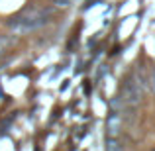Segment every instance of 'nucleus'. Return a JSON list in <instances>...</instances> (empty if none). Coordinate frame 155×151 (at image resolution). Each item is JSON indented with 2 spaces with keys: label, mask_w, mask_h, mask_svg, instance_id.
Wrapping results in <instances>:
<instances>
[{
  "label": "nucleus",
  "mask_w": 155,
  "mask_h": 151,
  "mask_svg": "<svg viewBox=\"0 0 155 151\" xmlns=\"http://www.w3.org/2000/svg\"><path fill=\"white\" fill-rule=\"evenodd\" d=\"M49 16H51V8L31 6V8H28V10H24L20 16L12 18L10 28L14 30V34H28V31H34V30H38V28L45 26Z\"/></svg>",
  "instance_id": "nucleus-1"
},
{
  "label": "nucleus",
  "mask_w": 155,
  "mask_h": 151,
  "mask_svg": "<svg viewBox=\"0 0 155 151\" xmlns=\"http://www.w3.org/2000/svg\"><path fill=\"white\" fill-rule=\"evenodd\" d=\"M140 98H141V90H140V87H137L134 80H128L126 83V87H124V104H130V106H136V104H140Z\"/></svg>",
  "instance_id": "nucleus-2"
},
{
  "label": "nucleus",
  "mask_w": 155,
  "mask_h": 151,
  "mask_svg": "<svg viewBox=\"0 0 155 151\" xmlns=\"http://www.w3.org/2000/svg\"><path fill=\"white\" fill-rule=\"evenodd\" d=\"M122 126H124L122 116L118 112H112L108 116V120H106V136L108 137H118L120 132H122Z\"/></svg>",
  "instance_id": "nucleus-3"
},
{
  "label": "nucleus",
  "mask_w": 155,
  "mask_h": 151,
  "mask_svg": "<svg viewBox=\"0 0 155 151\" xmlns=\"http://www.w3.org/2000/svg\"><path fill=\"white\" fill-rule=\"evenodd\" d=\"M106 151H122V145L118 141V137H108L106 141Z\"/></svg>",
  "instance_id": "nucleus-4"
},
{
  "label": "nucleus",
  "mask_w": 155,
  "mask_h": 151,
  "mask_svg": "<svg viewBox=\"0 0 155 151\" xmlns=\"http://www.w3.org/2000/svg\"><path fill=\"white\" fill-rule=\"evenodd\" d=\"M14 43V39L10 38V35H2L0 34V53H6V49Z\"/></svg>",
  "instance_id": "nucleus-5"
},
{
  "label": "nucleus",
  "mask_w": 155,
  "mask_h": 151,
  "mask_svg": "<svg viewBox=\"0 0 155 151\" xmlns=\"http://www.w3.org/2000/svg\"><path fill=\"white\" fill-rule=\"evenodd\" d=\"M71 2H73V0H55V4H57V6H69Z\"/></svg>",
  "instance_id": "nucleus-6"
},
{
  "label": "nucleus",
  "mask_w": 155,
  "mask_h": 151,
  "mask_svg": "<svg viewBox=\"0 0 155 151\" xmlns=\"http://www.w3.org/2000/svg\"><path fill=\"white\" fill-rule=\"evenodd\" d=\"M149 80H151V88H153V92H155V71H151V79H149Z\"/></svg>",
  "instance_id": "nucleus-7"
}]
</instances>
